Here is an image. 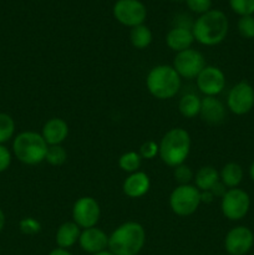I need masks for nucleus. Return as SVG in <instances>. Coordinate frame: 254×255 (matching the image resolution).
I'll list each match as a JSON object with an SVG mask.
<instances>
[{
	"label": "nucleus",
	"instance_id": "nucleus-9",
	"mask_svg": "<svg viewBox=\"0 0 254 255\" xmlns=\"http://www.w3.org/2000/svg\"><path fill=\"white\" fill-rule=\"evenodd\" d=\"M206 67V60L199 51L194 49H187L177 52L173 60V69L179 77L192 80L197 79L202 70Z\"/></svg>",
	"mask_w": 254,
	"mask_h": 255
},
{
	"label": "nucleus",
	"instance_id": "nucleus-18",
	"mask_svg": "<svg viewBox=\"0 0 254 255\" xmlns=\"http://www.w3.org/2000/svg\"><path fill=\"white\" fill-rule=\"evenodd\" d=\"M194 42V36L192 34V29L186 26H176L168 31L166 36V44L171 50L176 52L184 51L191 49Z\"/></svg>",
	"mask_w": 254,
	"mask_h": 255
},
{
	"label": "nucleus",
	"instance_id": "nucleus-21",
	"mask_svg": "<svg viewBox=\"0 0 254 255\" xmlns=\"http://www.w3.org/2000/svg\"><path fill=\"white\" fill-rule=\"evenodd\" d=\"M219 179L227 188H237L243 181V169L238 163H227L219 173Z\"/></svg>",
	"mask_w": 254,
	"mask_h": 255
},
{
	"label": "nucleus",
	"instance_id": "nucleus-39",
	"mask_svg": "<svg viewBox=\"0 0 254 255\" xmlns=\"http://www.w3.org/2000/svg\"><path fill=\"white\" fill-rule=\"evenodd\" d=\"M92 255H114V254H112L110 251H104V252H101V253H96V254H92Z\"/></svg>",
	"mask_w": 254,
	"mask_h": 255
},
{
	"label": "nucleus",
	"instance_id": "nucleus-4",
	"mask_svg": "<svg viewBox=\"0 0 254 255\" xmlns=\"http://www.w3.org/2000/svg\"><path fill=\"white\" fill-rule=\"evenodd\" d=\"M146 86L149 94L158 100H169L177 95L181 87V77L173 66L158 65L148 72Z\"/></svg>",
	"mask_w": 254,
	"mask_h": 255
},
{
	"label": "nucleus",
	"instance_id": "nucleus-14",
	"mask_svg": "<svg viewBox=\"0 0 254 255\" xmlns=\"http://www.w3.org/2000/svg\"><path fill=\"white\" fill-rule=\"evenodd\" d=\"M79 243L82 251L86 252V253H101L109 248V237L100 228L92 227V228L84 229L81 232Z\"/></svg>",
	"mask_w": 254,
	"mask_h": 255
},
{
	"label": "nucleus",
	"instance_id": "nucleus-36",
	"mask_svg": "<svg viewBox=\"0 0 254 255\" xmlns=\"http://www.w3.org/2000/svg\"><path fill=\"white\" fill-rule=\"evenodd\" d=\"M47 255H72L71 253H70L67 249H61V248H56L54 249V251L50 252L49 254Z\"/></svg>",
	"mask_w": 254,
	"mask_h": 255
},
{
	"label": "nucleus",
	"instance_id": "nucleus-19",
	"mask_svg": "<svg viewBox=\"0 0 254 255\" xmlns=\"http://www.w3.org/2000/svg\"><path fill=\"white\" fill-rule=\"evenodd\" d=\"M80 227L75 222H65L56 232V244L61 249H69L79 242Z\"/></svg>",
	"mask_w": 254,
	"mask_h": 255
},
{
	"label": "nucleus",
	"instance_id": "nucleus-16",
	"mask_svg": "<svg viewBox=\"0 0 254 255\" xmlns=\"http://www.w3.org/2000/svg\"><path fill=\"white\" fill-rule=\"evenodd\" d=\"M41 136L47 146H57L61 144L69 136V126L62 119L52 117L42 127Z\"/></svg>",
	"mask_w": 254,
	"mask_h": 255
},
{
	"label": "nucleus",
	"instance_id": "nucleus-40",
	"mask_svg": "<svg viewBox=\"0 0 254 255\" xmlns=\"http://www.w3.org/2000/svg\"><path fill=\"white\" fill-rule=\"evenodd\" d=\"M173 1H182V0H173Z\"/></svg>",
	"mask_w": 254,
	"mask_h": 255
},
{
	"label": "nucleus",
	"instance_id": "nucleus-38",
	"mask_svg": "<svg viewBox=\"0 0 254 255\" xmlns=\"http://www.w3.org/2000/svg\"><path fill=\"white\" fill-rule=\"evenodd\" d=\"M249 176H251L252 181L254 182V162H253V163H252L251 168H249Z\"/></svg>",
	"mask_w": 254,
	"mask_h": 255
},
{
	"label": "nucleus",
	"instance_id": "nucleus-26",
	"mask_svg": "<svg viewBox=\"0 0 254 255\" xmlns=\"http://www.w3.org/2000/svg\"><path fill=\"white\" fill-rule=\"evenodd\" d=\"M15 132V122L11 116L0 112V144L5 143L12 137Z\"/></svg>",
	"mask_w": 254,
	"mask_h": 255
},
{
	"label": "nucleus",
	"instance_id": "nucleus-5",
	"mask_svg": "<svg viewBox=\"0 0 254 255\" xmlns=\"http://www.w3.org/2000/svg\"><path fill=\"white\" fill-rule=\"evenodd\" d=\"M47 143L41 133L32 131L21 132L12 142V152L20 162L29 166L41 163L45 161L47 152Z\"/></svg>",
	"mask_w": 254,
	"mask_h": 255
},
{
	"label": "nucleus",
	"instance_id": "nucleus-13",
	"mask_svg": "<svg viewBox=\"0 0 254 255\" xmlns=\"http://www.w3.org/2000/svg\"><path fill=\"white\" fill-rule=\"evenodd\" d=\"M197 87L204 96H217L226 87L224 72L217 66H206L197 76Z\"/></svg>",
	"mask_w": 254,
	"mask_h": 255
},
{
	"label": "nucleus",
	"instance_id": "nucleus-8",
	"mask_svg": "<svg viewBox=\"0 0 254 255\" xmlns=\"http://www.w3.org/2000/svg\"><path fill=\"white\" fill-rule=\"evenodd\" d=\"M251 207V198L241 188H231L222 197V213L229 221H241L247 216Z\"/></svg>",
	"mask_w": 254,
	"mask_h": 255
},
{
	"label": "nucleus",
	"instance_id": "nucleus-1",
	"mask_svg": "<svg viewBox=\"0 0 254 255\" xmlns=\"http://www.w3.org/2000/svg\"><path fill=\"white\" fill-rule=\"evenodd\" d=\"M229 29L228 17L222 10H209L199 15L192 25L194 40L204 46H214L227 37Z\"/></svg>",
	"mask_w": 254,
	"mask_h": 255
},
{
	"label": "nucleus",
	"instance_id": "nucleus-22",
	"mask_svg": "<svg viewBox=\"0 0 254 255\" xmlns=\"http://www.w3.org/2000/svg\"><path fill=\"white\" fill-rule=\"evenodd\" d=\"M201 102L202 100L197 95L187 94L179 100L178 110L182 116L186 119H194L201 111Z\"/></svg>",
	"mask_w": 254,
	"mask_h": 255
},
{
	"label": "nucleus",
	"instance_id": "nucleus-27",
	"mask_svg": "<svg viewBox=\"0 0 254 255\" xmlns=\"http://www.w3.org/2000/svg\"><path fill=\"white\" fill-rule=\"evenodd\" d=\"M229 5L239 16L254 14V0H229Z\"/></svg>",
	"mask_w": 254,
	"mask_h": 255
},
{
	"label": "nucleus",
	"instance_id": "nucleus-3",
	"mask_svg": "<svg viewBox=\"0 0 254 255\" xmlns=\"http://www.w3.org/2000/svg\"><path fill=\"white\" fill-rule=\"evenodd\" d=\"M158 156L164 164L177 167L183 164L191 151V136L186 129L177 127L166 132L161 139Z\"/></svg>",
	"mask_w": 254,
	"mask_h": 255
},
{
	"label": "nucleus",
	"instance_id": "nucleus-30",
	"mask_svg": "<svg viewBox=\"0 0 254 255\" xmlns=\"http://www.w3.org/2000/svg\"><path fill=\"white\" fill-rule=\"evenodd\" d=\"M173 178L179 186H183V184H189V182L193 178V172L186 164H179V166L174 167L173 169Z\"/></svg>",
	"mask_w": 254,
	"mask_h": 255
},
{
	"label": "nucleus",
	"instance_id": "nucleus-28",
	"mask_svg": "<svg viewBox=\"0 0 254 255\" xmlns=\"http://www.w3.org/2000/svg\"><path fill=\"white\" fill-rule=\"evenodd\" d=\"M238 31L241 36L244 39H254V16L253 15H247L241 16L238 20Z\"/></svg>",
	"mask_w": 254,
	"mask_h": 255
},
{
	"label": "nucleus",
	"instance_id": "nucleus-25",
	"mask_svg": "<svg viewBox=\"0 0 254 255\" xmlns=\"http://www.w3.org/2000/svg\"><path fill=\"white\" fill-rule=\"evenodd\" d=\"M66 159H67V153L61 144L47 147L45 161H46L49 164H51V166H55V167H59V166H62V164L66 162Z\"/></svg>",
	"mask_w": 254,
	"mask_h": 255
},
{
	"label": "nucleus",
	"instance_id": "nucleus-35",
	"mask_svg": "<svg viewBox=\"0 0 254 255\" xmlns=\"http://www.w3.org/2000/svg\"><path fill=\"white\" fill-rule=\"evenodd\" d=\"M214 199V196L211 191L201 192V203H212Z\"/></svg>",
	"mask_w": 254,
	"mask_h": 255
},
{
	"label": "nucleus",
	"instance_id": "nucleus-6",
	"mask_svg": "<svg viewBox=\"0 0 254 255\" xmlns=\"http://www.w3.org/2000/svg\"><path fill=\"white\" fill-rule=\"evenodd\" d=\"M201 204V191L192 184L178 186L169 196V207L179 217L193 214Z\"/></svg>",
	"mask_w": 254,
	"mask_h": 255
},
{
	"label": "nucleus",
	"instance_id": "nucleus-31",
	"mask_svg": "<svg viewBox=\"0 0 254 255\" xmlns=\"http://www.w3.org/2000/svg\"><path fill=\"white\" fill-rule=\"evenodd\" d=\"M159 152V146L154 141H146L139 147V156L144 159H153Z\"/></svg>",
	"mask_w": 254,
	"mask_h": 255
},
{
	"label": "nucleus",
	"instance_id": "nucleus-2",
	"mask_svg": "<svg viewBox=\"0 0 254 255\" xmlns=\"http://www.w3.org/2000/svg\"><path fill=\"white\" fill-rule=\"evenodd\" d=\"M146 242L144 228L137 222H126L109 237V249L114 255H137Z\"/></svg>",
	"mask_w": 254,
	"mask_h": 255
},
{
	"label": "nucleus",
	"instance_id": "nucleus-34",
	"mask_svg": "<svg viewBox=\"0 0 254 255\" xmlns=\"http://www.w3.org/2000/svg\"><path fill=\"white\" fill-rule=\"evenodd\" d=\"M227 191H228V189H227V187L222 183L221 179H219V181L217 182V183L211 188L212 194H213L214 197H221V198L224 196V194H226Z\"/></svg>",
	"mask_w": 254,
	"mask_h": 255
},
{
	"label": "nucleus",
	"instance_id": "nucleus-11",
	"mask_svg": "<svg viewBox=\"0 0 254 255\" xmlns=\"http://www.w3.org/2000/svg\"><path fill=\"white\" fill-rule=\"evenodd\" d=\"M227 106L234 115L248 114L254 107V89L246 81L238 82L229 91Z\"/></svg>",
	"mask_w": 254,
	"mask_h": 255
},
{
	"label": "nucleus",
	"instance_id": "nucleus-20",
	"mask_svg": "<svg viewBox=\"0 0 254 255\" xmlns=\"http://www.w3.org/2000/svg\"><path fill=\"white\" fill-rule=\"evenodd\" d=\"M219 181V173L214 167L203 166L194 176V183L201 192L211 191L212 187Z\"/></svg>",
	"mask_w": 254,
	"mask_h": 255
},
{
	"label": "nucleus",
	"instance_id": "nucleus-17",
	"mask_svg": "<svg viewBox=\"0 0 254 255\" xmlns=\"http://www.w3.org/2000/svg\"><path fill=\"white\" fill-rule=\"evenodd\" d=\"M149 187H151L149 177L144 172L137 171L125 179L122 189L129 198H141L149 191Z\"/></svg>",
	"mask_w": 254,
	"mask_h": 255
},
{
	"label": "nucleus",
	"instance_id": "nucleus-29",
	"mask_svg": "<svg viewBox=\"0 0 254 255\" xmlns=\"http://www.w3.org/2000/svg\"><path fill=\"white\" fill-rule=\"evenodd\" d=\"M19 229L21 233L26 234V236H35L41 231V223L37 219L26 217L19 222Z\"/></svg>",
	"mask_w": 254,
	"mask_h": 255
},
{
	"label": "nucleus",
	"instance_id": "nucleus-24",
	"mask_svg": "<svg viewBox=\"0 0 254 255\" xmlns=\"http://www.w3.org/2000/svg\"><path fill=\"white\" fill-rule=\"evenodd\" d=\"M142 158L139 156V153L134 151L126 152V153L122 154L119 158V166L122 171L127 172V173H134L139 169L141 167Z\"/></svg>",
	"mask_w": 254,
	"mask_h": 255
},
{
	"label": "nucleus",
	"instance_id": "nucleus-23",
	"mask_svg": "<svg viewBox=\"0 0 254 255\" xmlns=\"http://www.w3.org/2000/svg\"><path fill=\"white\" fill-rule=\"evenodd\" d=\"M129 40H131L132 46L138 50H143L148 47L152 42V32L149 27L146 25H138V26L132 27L129 31Z\"/></svg>",
	"mask_w": 254,
	"mask_h": 255
},
{
	"label": "nucleus",
	"instance_id": "nucleus-7",
	"mask_svg": "<svg viewBox=\"0 0 254 255\" xmlns=\"http://www.w3.org/2000/svg\"><path fill=\"white\" fill-rule=\"evenodd\" d=\"M112 14L120 24L132 29L143 24L147 17V9L139 0H117Z\"/></svg>",
	"mask_w": 254,
	"mask_h": 255
},
{
	"label": "nucleus",
	"instance_id": "nucleus-33",
	"mask_svg": "<svg viewBox=\"0 0 254 255\" xmlns=\"http://www.w3.org/2000/svg\"><path fill=\"white\" fill-rule=\"evenodd\" d=\"M11 163V153L5 146L0 144V173L6 171Z\"/></svg>",
	"mask_w": 254,
	"mask_h": 255
},
{
	"label": "nucleus",
	"instance_id": "nucleus-10",
	"mask_svg": "<svg viewBox=\"0 0 254 255\" xmlns=\"http://www.w3.org/2000/svg\"><path fill=\"white\" fill-rule=\"evenodd\" d=\"M100 216L101 209L96 199L92 197H81L72 207V222L82 229L96 227L100 221Z\"/></svg>",
	"mask_w": 254,
	"mask_h": 255
},
{
	"label": "nucleus",
	"instance_id": "nucleus-32",
	"mask_svg": "<svg viewBox=\"0 0 254 255\" xmlns=\"http://www.w3.org/2000/svg\"><path fill=\"white\" fill-rule=\"evenodd\" d=\"M184 1H186L187 7L192 12H196L199 15L209 11L212 6V0H184Z\"/></svg>",
	"mask_w": 254,
	"mask_h": 255
},
{
	"label": "nucleus",
	"instance_id": "nucleus-12",
	"mask_svg": "<svg viewBox=\"0 0 254 255\" xmlns=\"http://www.w3.org/2000/svg\"><path fill=\"white\" fill-rule=\"evenodd\" d=\"M253 232L243 226L231 229L224 239V248L229 255H246L253 248Z\"/></svg>",
	"mask_w": 254,
	"mask_h": 255
},
{
	"label": "nucleus",
	"instance_id": "nucleus-37",
	"mask_svg": "<svg viewBox=\"0 0 254 255\" xmlns=\"http://www.w3.org/2000/svg\"><path fill=\"white\" fill-rule=\"evenodd\" d=\"M4 226H5V214H4V212L0 209V232L2 231Z\"/></svg>",
	"mask_w": 254,
	"mask_h": 255
},
{
	"label": "nucleus",
	"instance_id": "nucleus-15",
	"mask_svg": "<svg viewBox=\"0 0 254 255\" xmlns=\"http://www.w3.org/2000/svg\"><path fill=\"white\" fill-rule=\"evenodd\" d=\"M226 107L216 96H204L201 102L199 116L208 125H221L226 120Z\"/></svg>",
	"mask_w": 254,
	"mask_h": 255
}]
</instances>
